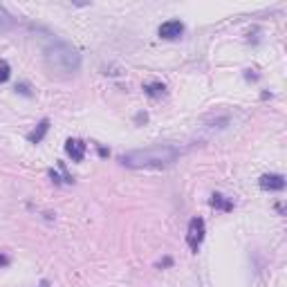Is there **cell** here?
I'll return each mask as SVG.
<instances>
[{
	"mask_svg": "<svg viewBox=\"0 0 287 287\" xmlns=\"http://www.w3.org/2000/svg\"><path fill=\"white\" fill-rule=\"evenodd\" d=\"M157 34H160V38H166V41H175V38H180L184 34V23L182 21H166L160 25Z\"/></svg>",
	"mask_w": 287,
	"mask_h": 287,
	"instance_id": "4",
	"label": "cell"
},
{
	"mask_svg": "<svg viewBox=\"0 0 287 287\" xmlns=\"http://www.w3.org/2000/svg\"><path fill=\"white\" fill-rule=\"evenodd\" d=\"M43 59L50 72L54 74H74L81 70V54L76 47H72L65 41H52L43 50Z\"/></svg>",
	"mask_w": 287,
	"mask_h": 287,
	"instance_id": "2",
	"label": "cell"
},
{
	"mask_svg": "<svg viewBox=\"0 0 287 287\" xmlns=\"http://www.w3.org/2000/svg\"><path fill=\"white\" fill-rule=\"evenodd\" d=\"M204 233H207V229H204V220L195 215V218L189 222V231H186V245H189V249L193 253H198L200 247H202Z\"/></svg>",
	"mask_w": 287,
	"mask_h": 287,
	"instance_id": "3",
	"label": "cell"
},
{
	"mask_svg": "<svg viewBox=\"0 0 287 287\" xmlns=\"http://www.w3.org/2000/svg\"><path fill=\"white\" fill-rule=\"evenodd\" d=\"M144 92L148 94V97H162V94L166 92V85L164 83H146L144 85Z\"/></svg>",
	"mask_w": 287,
	"mask_h": 287,
	"instance_id": "9",
	"label": "cell"
},
{
	"mask_svg": "<svg viewBox=\"0 0 287 287\" xmlns=\"http://www.w3.org/2000/svg\"><path fill=\"white\" fill-rule=\"evenodd\" d=\"M211 207H215V209H224V211H229V209H233V202L224 200V195L213 193V195H211Z\"/></svg>",
	"mask_w": 287,
	"mask_h": 287,
	"instance_id": "10",
	"label": "cell"
},
{
	"mask_svg": "<svg viewBox=\"0 0 287 287\" xmlns=\"http://www.w3.org/2000/svg\"><path fill=\"white\" fill-rule=\"evenodd\" d=\"M7 256H3V253H0V267H5V265H7Z\"/></svg>",
	"mask_w": 287,
	"mask_h": 287,
	"instance_id": "12",
	"label": "cell"
},
{
	"mask_svg": "<svg viewBox=\"0 0 287 287\" xmlns=\"http://www.w3.org/2000/svg\"><path fill=\"white\" fill-rule=\"evenodd\" d=\"M65 153L72 157V162H83L85 157V144L81 139H68L65 141Z\"/></svg>",
	"mask_w": 287,
	"mask_h": 287,
	"instance_id": "6",
	"label": "cell"
},
{
	"mask_svg": "<svg viewBox=\"0 0 287 287\" xmlns=\"http://www.w3.org/2000/svg\"><path fill=\"white\" fill-rule=\"evenodd\" d=\"M14 25H16V18L0 5V30H12Z\"/></svg>",
	"mask_w": 287,
	"mask_h": 287,
	"instance_id": "8",
	"label": "cell"
},
{
	"mask_svg": "<svg viewBox=\"0 0 287 287\" xmlns=\"http://www.w3.org/2000/svg\"><path fill=\"white\" fill-rule=\"evenodd\" d=\"M47 130H50V119H43L41 123L34 128V130L27 135V141L30 144H38V141H43V137L47 135Z\"/></svg>",
	"mask_w": 287,
	"mask_h": 287,
	"instance_id": "7",
	"label": "cell"
},
{
	"mask_svg": "<svg viewBox=\"0 0 287 287\" xmlns=\"http://www.w3.org/2000/svg\"><path fill=\"white\" fill-rule=\"evenodd\" d=\"M9 74H12V70H9V63H7V61H0V83L9 81Z\"/></svg>",
	"mask_w": 287,
	"mask_h": 287,
	"instance_id": "11",
	"label": "cell"
},
{
	"mask_svg": "<svg viewBox=\"0 0 287 287\" xmlns=\"http://www.w3.org/2000/svg\"><path fill=\"white\" fill-rule=\"evenodd\" d=\"M178 157H180V151L175 146H171V144H155V146L123 153L119 157V162L126 169H166V166L175 164Z\"/></svg>",
	"mask_w": 287,
	"mask_h": 287,
	"instance_id": "1",
	"label": "cell"
},
{
	"mask_svg": "<svg viewBox=\"0 0 287 287\" xmlns=\"http://www.w3.org/2000/svg\"><path fill=\"white\" fill-rule=\"evenodd\" d=\"M262 191H283L285 189V178L278 173H265L260 180H258Z\"/></svg>",
	"mask_w": 287,
	"mask_h": 287,
	"instance_id": "5",
	"label": "cell"
}]
</instances>
